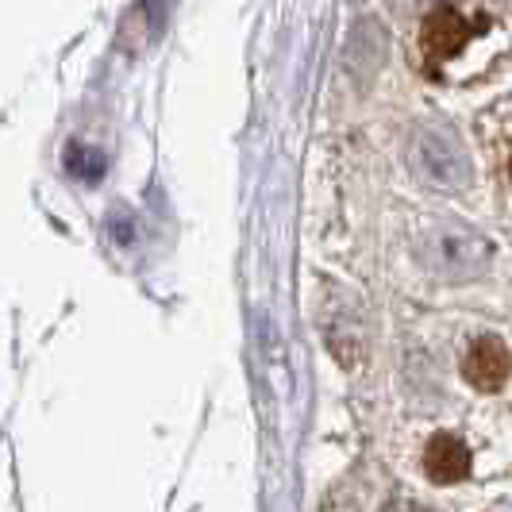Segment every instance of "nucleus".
<instances>
[{"label": "nucleus", "mask_w": 512, "mask_h": 512, "mask_svg": "<svg viewBox=\"0 0 512 512\" xmlns=\"http://www.w3.org/2000/svg\"><path fill=\"white\" fill-rule=\"evenodd\" d=\"M489 27V16L482 8H466V4H447L439 0L432 12L420 20L416 31V66L432 81H443L451 62L462 58V51Z\"/></svg>", "instance_id": "obj_1"}, {"label": "nucleus", "mask_w": 512, "mask_h": 512, "mask_svg": "<svg viewBox=\"0 0 512 512\" xmlns=\"http://www.w3.org/2000/svg\"><path fill=\"white\" fill-rule=\"evenodd\" d=\"M462 374H466V382L474 385V389H482V393L505 389V382H509V374H512L509 347H505L497 335L474 339V347H470L466 359H462Z\"/></svg>", "instance_id": "obj_2"}, {"label": "nucleus", "mask_w": 512, "mask_h": 512, "mask_svg": "<svg viewBox=\"0 0 512 512\" xmlns=\"http://www.w3.org/2000/svg\"><path fill=\"white\" fill-rule=\"evenodd\" d=\"M424 474L436 482V486H455L470 474V451L459 436L451 432H439L428 439L424 447Z\"/></svg>", "instance_id": "obj_3"}, {"label": "nucleus", "mask_w": 512, "mask_h": 512, "mask_svg": "<svg viewBox=\"0 0 512 512\" xmlns=\"http://www.w3.org/2000/svg\"><path fill=\"white\" fill-rule=\"evenodd\" d=\"M493 166H497V178L512 197V120L509 128L497 131V139H493Z\"/></svg>", "instance_id": "obj_4"}]
</instances>
